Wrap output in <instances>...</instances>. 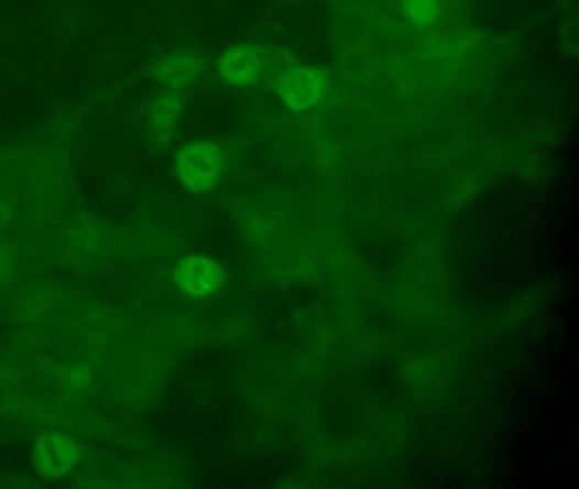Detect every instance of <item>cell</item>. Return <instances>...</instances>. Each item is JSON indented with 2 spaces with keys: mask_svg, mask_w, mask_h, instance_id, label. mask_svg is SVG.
I'll use <instances>...</instances> for the list:
<instances>
[{
  "mask_svg": "<svg viewBox=\"0 0 579 489\" xmlns=\"http://www.w3.org/2000/svg\"><path fill=\"white\" fill-rule=\"evenodd\" d=\"M218 70L233 86H247L262 74V59L247 46H233L219 58Z\"/></svg>",
  "mask_w": 579,
  "mask_h": 489,
  "instance_id": "5",
  "label": "cell"
},
{
  "mask_svg": "<svg viewBox=\"0 0 579 489\" xmlns=\"http://www.w3.org/2000/svg\"><path fill=\"white\" fill-rule=\"evenodd\" d=\"M406 8L413 21L418 24H434L440 15L438 0H408Z\"/></svg>",
  "mask_w": 579,
  "mask_h": 489,
  "instance_id": "8",
  "label": "cell"
},
{
  "mask_svg": "<svg viewBox=\"0 0 579 489\" xmlns=\"http://www.w3.org/2000/svg\"><path fill=\"white\" fill-rule=\"evenodd\" d=\"M223 152L211 141H193L178 152V178L184 186L194 193H206L218 184L223 172Z\"/></svg>",
  "mask_w": 579,
  "mask_h": 489,
  "instance_id": "1",
  "label": "cell"
},
{
  "mask_svg": "<svg viewBox=\"0 0 579 489\" xmlns=\"http://www.w3.org/2000/svg\"><path fill=\"white\" fill-rule=\"evenodd\" d=\"M175 282L190 296H208L223 282V269L209 257H187L175 269Z\"/></svg>",
  "mask_w": 579,
  "mask_h": 489,
  "instance_id": "3",
  "label": "cell"
},
{
  "mask_svg": "<svg viewBox=\"0 0 579 489\" xmlns=\"http://www.w3.org/2000/svg\"><path fill=\"white\" fill-rule=\"evenodd\" d=\"M156 72H159V77L171 86H186L199 75L201 65L197 62L196 56L189 53H178L162 62Z\"/></svg>",
  "mask_w": 579,
  "mask_h": 489,
  "instance_id": "6",
  "label": "cell"
},
{
  "mask_svg": "<svg viewBox=\"0 0 579 489\" xmlns=\"http://www.w3.org/2000/svg\"><path fill=\"white\" fill-rule=\"evenodd\" d=\"M77 457V445L64 435L50 434L37 442V467L48 478H58L70 471Z\"/></svg>",
  "mask_w": 579,
  "mask_h": 489,
  "instance_id": "4",
  "label": "cell"
},
{
  "mask_svg": "<svg viewBox=\"0 0 579 489\" xmlns=\"http://www.w3.org/2000/svg\"><path fill=\"white\" fill-rule=\"evenodd\" d=\"M177 116L178 105L174 96L164 94L156 97L150 118H152V131L159 140H167L168 134L174 130Z\"/></svg>",
  "mask_w": 579,
  "mask_h": 489,
  "instance_id": "7",
  "label": "cell"
},
{
  "mask_svg": "<svg viewBox=\"0 0 579 489\" xmlns=\"http://www.w3.org/2000/svg\"><path fill=\"white\" fill-rule=\"evenodd\" d=\"M327 77L324 72L309 67H296L278 75L275 89L291 109L305 111L318 105L327 94Z\"/></svg>",
  "mask_w": 579,
  "mask_h": 489,
  "instance_id": "2",
  "label": "cell"
}]
</instances>
